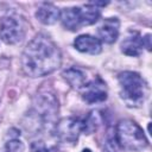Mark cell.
I'll return each instance as SVG.
<instances>
[{"mask_svg": "<svg viewBox=\"0 0 152 152\" xmlns=\"http://www.w3.org/2000/svg\"><path fill=\"white\" fill-rule=\"evenodd\" d=\"M142 44H144V46H146L147 50H151V36L150 34H146L142 38Z\"/></svg>", "mask_w": 152, "mask_h": 152, "instance_id": "2e32d148", "label": "cell"}, {"mask_svg": "<svg viewBox=\"0 0 152 152\" xmlns=\"http://www.w3.org/2000/svg\"><path fill=\"white\" fill-rule=\"evenodd\" d=\"M32 151L33 152H49V150L43 142H34L32 145Z\"/></svg>", "mask_w": 152, "mask_h": 152, "instance_id": "9a60e30c", "label": "cell"}, {"mask_svg": "<svg viewBox=\"0 0 152 152\" xmlns=\"http://www.w3.org/2000/svg\"><path fill=\"white\" fill-rule=\"evenodd\" d=\"M142 46V37L137 31H129L124 42L121 43L122 52L128 56H138L141 52Z\"/></svg>", "mask_w": 152, "mask_h": 152, "instance_id": "30bf717a", "label": "cell"}, {"mask_svg": "<svg viewBox=\"0 0 152 152\" xmlns=\"http://www.w3.org/2000/svg\"><path fill=\"white\" fill-rule=\"evenodd\" d=\"M23 68L33 76H44L55 71L61 64V52L56 44L44 34L36 36L25 48Z\"/></svg>", "mask_w": 152, "mask_h": 152, "instance_id": "6da1fadb", "label": "cell"}, {"mask_svg": "<svg viewBox=\"0 0 152 152\" xmlns=\"http://www.w3.org/2000/svg\"><path fill=\"white\" fill-rule=\"evenodd\" d=\"M25 147L24 144L18 139H12L6 142L4 152H24Z\"/></svg>", "mask_w": 152, "mask_h": 152, "instance_id": "5bb4252c", "label": "cell"}, {"mask_svg": "<svg viewBox=\"0 0 152 152\" xmlns=\"http://www.w3.org/2000/svg\"><path fill=\"white\" fill-rule=\"evenodd\" d=\"M82 152H91V151H90V150H89V148H86V150H83V151H82Z\"/></svg>", "mask_w": 152, "mask_h": 152, "instance_id": "e0dca14e", "label": "cell"}, {"mask_svg": "<svg viewBox=\"0 0 152 152\" xmlns=\"http://www.w3.org/2000/svg\"><path fill=\"white\" fill-rule=\"evenodd\" d=\"M82 97L88 103L102 102L107 99V88L101 78H95L89 83H86L82 88Z\"/></svg>", "mask_w": 152, "mask_h": 152, "instance_id": "52a82bcc", "label": "cell"}, {"mask_svg": "<svg viewBox=\"0 0 152 152\" xmlns=\"http://www.w3.org/2000/svg\"><path fill=\"white\" fill-rule=\"evenodd\" d=\"M115 137L120 147L127 151H141L148 145L140 126L131 120H122L118 124Z\"/></svg>", "mask_w": 152, "mask_h": 152, "instance_id": "3957f363", "label": "cell"}, {"mask_svg": "<svg viewBox=\"0 0 152 152\" xmlns=\"http://www.w3.org/2000/svg\"><path fill=\"white\" fill-rule=\"evenodd\" d=\"M82 131V122L74 118H64L56 125V133L64 142H75Z\"/></svg>", "mask_w": 152, "mask_h": 152, "instance_id": "8992f818", "label": "cell"}, {"mask_svg": "<svg viewBox=\"0 0 152 152\" xmlns=\"http://www.w3.org/2000/svg\"><path fill=\"white\" fill-rule=\"evenodd\" d=\"M119 20L116 18H108L106 19L102 25L97 30L99 38L108 44H112L116 40L119 36Z\"/></svg>", "mask_w": 152, "mask_h": 152, "instance_id": "ba28073f", "label": "cell"}, {"mask_svg": "<svg viewBox=\"0 0 152 152\" xmlns=\"http://www.w3.org/2000/svg\"><path fill=\"white\" fill-rule=\"evenodd\" d=\"M61 20L63 25L69 30H78L81 26L91 25L100 18V11L96 6L86 5L84 7L64 8L61 13Z\"/></svg>", "mask_w": 152, "mask_h": 152, "instance_id": "277c9868", "label": "cell"}, {"mask_svg": "<svg viewBox=\"0 0 152 152\" xmlns=\"http://www.w3.org/2000/svg\"><path fill=\"white\" fill-rule=\"evenodd\" d=\"M64 78L66 80V82L76 88V89H82L83 86L86 84V75L83 74L82 70L77 69V68H69L63 72Z\"/></svg>", "mask_w": 152, "mask_h": 152, "instance_id": "7c38bea8", "label": "cell"}, {"mask_svg": "<svg viewBox=\"0 0 152 152\" xmlns=\"http://www.w3.org/2000/svg\"><path fill=\"white\" fill-rule=\"evenodd\" d=\"M121 87V97L129 106H139L146 97L147 87L142 77L134 71H124L118 76Z\"/></svg>", "mask_w": 152, "mask_h": 152, "instance_id": "7a4b0ae2", "label": "cell"}, {"mask_svg": "<svg viewBox=\"0 0 152 152\" xmlns=\"http://www.w3.org/2000/svg\"><path fill=\"white\" fill-rule=\"evenodd\" d=\"M100 124H101L100 114L97 112H90L82 122V131H84L87 134H90L97 129Z\"/></svg>", "mask_w": 152, "mask_h": 152, "instance_id": "4fadbf2b", "label": "cell"}, {"mask_svg": "<svg viewBox=\"0 0 152 152\" xmlns=\"http://www.w3.org/2000/svg\"><path fill=\"white\" fill-rule=\"evenodd\" d=\"M61 13L58 11V8L51 4H43L37 13H36V17L38 18V20L45 25H51L53 23L57 21V19L59 18Z\"/></svg>", "mask_w": 152, "mask_h": 152, "instance_id": "8fae6325", "label": "cell"}, {"mask_svg": "<svg viewBox=\"0 0 152 152\" xmlns=\"http://www.w3.org/2000/svg\"><path fill=\"white\" fill-rule=\"evenodd\" d=\"M25 28L15 17L6 15L0 20V37L7 44H15L23 39Z\"/></svg>", "mask_w": 152, "mask_h": 152, "instance_id": "5b68a950", "label": "cell"}, {"mask_svg": "<svg viewBox=\"0 0 152 152\" xmlns=\"http://www.w3.org/2000/svg\"><path fill=\"white\" fill-rule=\"evenodd\" d=\"M75 48L81 52H87L90 55H97L101 52V42L100 39L90 34H81L74 42Z\"/></svg>", "mask_w": 152, "mask_h": 152, "instance_id": "9c48e42d", "label": "cell"}]
</instances>
